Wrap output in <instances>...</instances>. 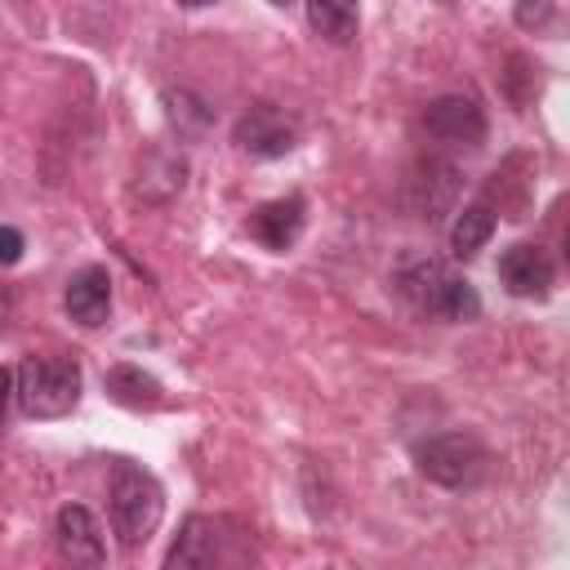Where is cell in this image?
Instances as JSON below:
<instances>
[{
	"label": "cell",
	"instance_id": "cell-8",
	"mask_svg": "<svg viewBox=\"0 0 570 570\" xmlns=\"http://www.w3.org/2000/svg\"><path fill=\"white\" fill-rule=\"evenodd\" d=\"M53 539H58V552L71 561V566H102L107 561V548H102V530L94 521L89 508L80 503H67L53 521Z\"/></svg>",
	"mask_w": 570,
	"mask_h": 570
},
{
	"label": "cell",
	"instance_id": "cell-7",
	"mask_svg": "<svg viewBox=\"0 0 570 570\" xmlns=\"http://www.w3.org/2000/svg\"><path fill=\"white\" fill-rule=\"evenodd\" d=\"M499 281H503V289L517 294V298H548V289H552V281H557V267H552V258H548L543 245L521 240V245L503 249V258H499Z\"/></svg>",
	"mask_w": 570,
	"mask_h": 570
},
{
	"label": "cell",
	"instance_id": "cell-9",
	"mask_svg": "<svg viewBox=\"0 0 570 570\" xmlns=\"http://www.w3.org/2000/svg\"><path fill=\"white\" fill-rule=\"evenodd\" d=\"M62 303H67V316H71L76 325H85V330L102 325L107 312H111V276H107V267H98V263L80 267V272L67 281Z\"/></svg>",
	"mask_w": 570,
	"mask_h": 570
},
{
	"label": "cell",
	"instance_id": "cell-15",
	"mask_svg": "<svg viewBox=\"0 0 570 570\" xmlns=\"http://www.w3.org/2000/svg\"><path fill=\"white\" fill-rule=\"evenodd\" d=\"M490 236H494V209L468 205V209H459V218L450 227V249H454V258H472Z\"/></svg>",
	"mask_w": 570,
	"mask_h": 570
},
{
	"label": "cell",
	"instance_id": "cell-10",
	"mask_svg": "<svg viewBox=\"0 0 570 570\" xmlns=\"http://www.w3.org/2000/svg\"><path fill=\"white\" fill-rule=\"evenodd\" d=\"M303 214H307L303 196L267 200V205H258V209L249 214V236H254L258 245H267V249H289V245L298 240V232H303Z\"/></svg>",
	"mask_w": 570,
	"mask_h": 570
},
{
	"label": "cell",
	"instance_id": "cell-21",
	"mask_svg": "<svg viewBox=\"0 0 570 570\" xmlns=\"http://www.w3.org/2000/svg\"><path fill=\"white\" fill-rule=\"evenodd\" d=\"M267 4H276V9H285V4H294V0H267Z\"/></svg>",
	"mask_w": 570,
	"mask_h": 570
},
{
	"label": "cell",
	"instance_id": "cell-18",
	"mask_svg": "<svg viewBox=\"0 0 570 570\" xmlns=\"http://www.w3.org/2000/svg\"><path fill=\"white\" fill-rule=\"evenodd\" d=\"M9 401H13V374L0 365V423H4V414H9Z\"/></svg>",
	"mask_w": 570,
	"mask_h": 570
},
{
	"label": "cell",
	"instance_id": "cell-16",
	"mask_svg": "<svg viewBox=\"0 0 570 570\" xmlns=\"http://www.w3.org/2000/svg\"><path fill=\"white\" fill-rule=\"evenodd\" d=\"M18 258H22V232L0 223V267H13Z\"/></svg>",
	"mask_w": 570,
	"mask_h": 570
},
{
	"label": "cell",
	"instance_id": "cell-4",
	"mask_svg": "<svg viewBox=\"0 0 570 570\" xmlns=\"http://www.w3.org/2000/svg\"><path fill=\"white\" fill-rule=\"evenodd\" d=\"M414 463L428 481L445 490H468L485 476V445L472 432H436L414 445Z\"/></svg>",
	"mask_w": 570,
	"mask_h": 570
},
{
	"label": "cell",
	"instance_id": "cell-20",
	"mask_svg": "<svg viewBox=\"0 0 570 570\" xmlns=\"http://www.w3.org/2000/svg\"><path fill=\"white\" fill-rule=\"evenodd\" d=\"M178 4H187V9H200V4H214V0H178Z\"/></svg>",
	"mask_w": 570,
	"mask_h": 570
},
{
	"label": "cell",
	"instance_id": "cell-2",
	"mask_svg": "<svg viewBox=\"0 0 570 570\" xmlns=\"http://www.w3.org/2000/svg\"><path fill=\"white\" fill-rule=\"evenodd\" d=\"M160 512H165V490H160V481H156L147 468L120 459V463L111 468V525H116L120 543H125V548L147 543L151 530L160 525Z\"/></svg>",
	"mask_w": 570,
	"mask_h": 570
},
{
	"label": "cell",
	"instance_id": "cell-6",
	"mask_svg": "<svg viewBox=\"0 0 570 570\" xmlns=\"http://www.w3.org/2000/svg\"><path fill=\"white\" fill-rule=\"evenodd\" d=\"M423 129H428L436 142H450V147H481V142H485V111L476 107V98L445 94V98L428 102Z\"/></svg>",
	"mask_w": 570,
	"mask_h": 570
},
{
	"label": "cell",
	"instance_id": "cell-1",
	"mask_svg": "<svg viewBox=\"0 0 570 570\" xmlns=\"http://www.w3.org/2000/svg\"><path fill=\"white\" fill-rule=\"evenodd\" d=\"M396 289L410 298L414 312L436 321H472L481 312L476 289L436 258H405L396 267Z\"/></svg>",
	"mask_w": 570,
	"mask_h": 570
},
{
	"label": "cell",
	"instance_id": "cell-22",
	"mask_svg": "<svg viewBox=\"0 0 570 570\" xmlns=\"http://www.w3.org/2000/svg\"><path fill=\"white\" fill-rule=\"evenodd\" d=\"M436 4H450V0H436Z\"/></svg>",
	"mask_w": 570,
	"mask_h": 570
},
{
	"label": "cell",
	"instance_id": "cell-11",
	"mask_svg": "<svg viewBox=\"0 0 570 570\" xmlns=\"http://www.w3.org/2000/svg\"><path fill=\"white\" fill-rule=\"evenodd\" d=\"M218 557V521L214 517H187L174 548L165 552V566L169 570H196V566H214Z\"/></svg>",
	"mask_w": 570,
	"mask_h": 570
},
{
	"label": "cell",
	"instance_id": "cell-3",
	"mask_svg": "<svg viewBox=\"0 0 570 570\" xmlns=\"http://www.w3.org/2000/svg\"><path fill=\"white\" fill-rule=\"evenodd\" d=\"M13 396L31 419H62L80 401V365L67 356H27L13 374Z\"/></svg>",
	"mask_w": 570,
	"mask_h": 570
},
{
	"label": "cell",
	"instance_id": "cell-5",
	"mask_svg": "<svg viewBox=\"0 0 570 570\" xmlns=\"http://www.w3.org/2000/svg\"><path fill=\"white\" fill-rule=\"evenodd\" d=\"M232 138H236V147L249 151V156H285V151L294 147V138H298V120H294L285 107H276V102H254V107L236 120Z\"/></svg>",
	"mask_w": 570,
	"mask_h": 570
},
{
	"label": "cell",
	"instance_id": "cell-13",
	"mask_svg": "<svg viewBox=\"0 0 570 570\" xmlns=\"http://www.w3.org/2000/svg\"><path fill=\"white\" fill-rule=\"evenodd\" d=\"M102 387L116 405H129V410H156L165 401V387L142 365H111L102 374Z\"/></svg>",
	"mask_w": 570,
	"mask_h": 570
},
{
	"label": "cell",
	"instance_id": "cell-12",
	"mask_svg": "<svg viewBox=\"0 0 570 570\" xmlns=\"http://www.w3.org/2000/svg\"><path fill=\"white\" fill-rule=\"evenodd\" d=\"M454 169L445 160H423L414 174H410V205L419 218H436L441 209H450L454 200Z\"/></svg>",
	"mask_w": 570,
	"mask_h": 570
},
{
	"label": "cell",
	"instance_id": "cell-19",
	"mask_svg": "<svg viewBox=\"0 0 570 570\" xmlns=\"http://www.w3.org/2000/svg\"><path fill=\"white\" fill-rule=\"evenodd\" d=\"M9 316H13V294H9V285L0 281V330L9 325Z\"/></svg>",
	"mask_w": 570,
	"mask_h": 570
},
{
	"label": "cell",
	"instance_id": "cell-14",
	"mask_svg": "<svg viewBox=\"0 0 570 570\" xmlns=\"http://www.w3.org/2000/svg\"><path fill=\"white\" fill-rule=\"evenodd\" d=\"M307 22L321 40L347 45L361 27V9H356V0H307Z\"/></svg>",
	"mask_w": 570,
	"mask_h": 570
},
{
	"label": "cell",
	"instance_id": "cell-17",
	"mask_svg": "<svg viewBox=\"0 0 570 570\" xmlns=\"http://www.w3.org/2000/svg\"><path fill=\"white\" fill-rule=\"evenodd\" d=\"M543 13H548V4H543V0H521V9H517L521 27H534V18L543 22Z\"/></svg>",
	"mask_w": 570,
	"mask_h": 570
}]
</instances>
